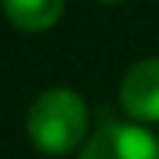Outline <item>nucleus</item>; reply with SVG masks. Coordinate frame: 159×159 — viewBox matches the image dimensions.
<instances>
[{
	"instance_id": "obj_2",
	"label": "nucleus",
	"mask_w": 159,
	"mask_h": 159,
	"mask_svg": "<svg viewBox=\"0 0 159 159\" xmlns=\"http://www.w3.org/2000/svg\"><path fill=\"white\" fill-rule=\"evenodd\" d=\"M78 159H159V140L143 127L107 124L84 143Z\"/></svg>"
},
{
	"instance_id": "obj_3",
	"label": "nucleus",
	"mask_w": 159,
	"mask_h": 159,
	"mask_svg": "<svg viewBox=\"0 0 159 159\" xmlns=\"http://www.w3.org/2000/svg\"><path fill=\"white\" fill-rule=\"evenodd\" d=\"M120 104L133 120H159V59H143L124 75Z\"/></svg>"
},
{
	"instance_id": "obj_4",
	"label": "nucleus",
	"mask_w": 159,
	"mask_h": 159,
	"mask_svg": "<svg viewBox=\"0 0 159 159\" xmlns=\"http://www.w3.org/2000/svg\"><path fill=\"white\" fill-rule=\"evenodd\" d=\"M0 3H3L7 20L26 33L52 30L65 10V0H0Z\"/></svg>"
},
{
	"instance_id": "obj_5",
	"label": "nucleus",
	"mask_w": 159,
	"mask_h": 159,
	"mask_svg": "<svg viewBox=\"0 0 159 159\" xmlns=\"http://www.w3.org/2000/svg\"><path fill=\"white\" fill-rule=\"evenodd\" d=\"M104 3H120V0H104Z\"/></svg>"
},
{
	"instance_id": "obj_1",
	"label": "nucleus",
	"mask_w": 159,
	"mask_h": 159,
	"mask_svg": "<svg viewBox=\"0 0 159 159\" xmlns=\"http://www.w3.org/2000/svg\"><path fill=\"white\" fill-rule=\"evenodd\" d=\"M30 140L39 153L62 156L81 143L88 130V107L71 88H49L33 101L26 117Z\"/></svg>"
}]
</instances>
